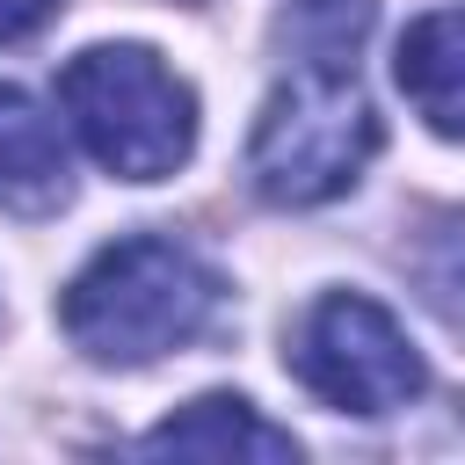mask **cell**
<instances>
[{
    "label": "cell",
    "mask_w": 465,
    "mask_h": 465,
    "mask_svg": "<svg viewBox=\"0 0 465 465\" xmlns=\"http://www.w3.org/2000/svg\"><path fill=\"white\" fill-rule=\"evenodd\" d=\"M218 298L225 283L211 262H196L182 240L131 232L65 283V334L94 363H153L189 349L218 320Z\"/></svg>",
    "instance_id": "1"
},
{
    "label": "cell",
    "mask_w": 465,
    "mask_h": 465,
    "mask_svg": "<svg viewBox=\"0 0 465 465\" xmlns=\"http://www.w3.org/2000/svg\"><path fill=\"white\" fill-rule=\"evenodd\" d=\"M44 22H51V0H0V44L29 36V29H44Z\"/></svg>",
    "instance_id": "9"
},
{
    "label": "cell",
    "mask_w": 465,
    "mask_h": 465,
    "mask_svg": "<svg viewBox=\"0 0 465 465\" xmlns=\"http://www.w3.org/2000/svg\"><path fill=\"white\" fill-rule=\"evenodd\" d=\"M392 73H400V94L421 109L429 131L465 138V7L421 15V22L400 36Z\"/></svg>",
    "instance_id": "7"
},
{
    "label": "cell",
    "mask_w": 465,
    "mask_h": 465,
    "mask_svg": "<svg viewBox=\"0 0 465 465\" xmlns=\"http://www.w3.org/2000/svg\"><path fill=\"white\" fill-rule=\"evenodd\" d=\"M138 450H145V458H262V465H291V458H298L291 429L262 421V414H254L247 400H232V392L189 400V407L167 414Z\"/></svg>",
    "instance_id": "6"
},
{
    "label": "cell",
    "mask_w": 465,
    "mask_h": 465,
    "mask_svg": "<svg viewBox=\"0 0 465 465\" xmlns=\"http://www.w3.org/2000/svg\"><path fill=\"white\" fill-rule=\"evenodd\" d=\"M414 283H421L429 312L465 334V211H450V218H436V225L421 232V247H414Z\"/></svg>",
    "instance_id": "8"
},
{
    "label": "cell",
    "mask_w": 465,
    "mask_h": 465,
    "mask_svg": "<svg viewBox=\"0 0 465 465\" xmlns=\"http://www.w3.org/2000/svg\"><path fill=\"white\" fill-rule=\"evenodd\" d=\"M65 196H73V160H65L58 124L22 87H0V211L44 218Z\"/></svg>",
    "instance_id": "5"
},
{
    "label": "cell",
    "mask_w": 465,
    "mask_h": 465,
    "mask_svg": "<svg viewBox=\"0 0 465 465\" xmlns=\"http://www.w3.org/2000/svg\"><path fill=\"white\" fill-rule=\"evenodd\" d=\"M58 102H65L80 145L124 182H160L196 145V94L145 44H94V51L65 58Z\"/></svg>",
    "instance_id": "3"
},
{
    "label": "cell",
    "mask_w": 465,
    "mask_h": 465,
    "mask_svg": "<svg viewBox=\"0 0 465 465\" xmlns=\"http://www.w3.org/2000/svg\"><path fill=\"white\" fill-rule=\"evenodd\" d=\"M291 371L334 414H392V407H407L429 385L407 327L378 298H363V291H334V298H320L305 312Z\"/></svg>",
    "instance_id": "4"
},
{
    "label": "cell",
    "mask_w": 465,
    "mask_h": 465,
    "mask_svg": "<svg viewBox=\"0 0 465 465\" xmlns=\"http://www.w3.org/2000/svg\"><path fill=\"white\" fill-rule=\"evenodd\" d=\"M378 153V109L356 87V58H327V51H291V73L276 80V94L254 116L247 138V182L283 203H327L341 196Z\"/></svg>",
    "instance_id": "2"
}]
</instances>
